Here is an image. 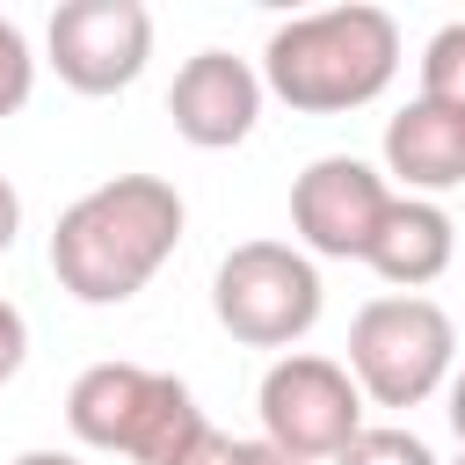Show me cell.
Listing matches in <instances>:
<instances>
[{
    "label": "cell",
    "mask_w": 465,
    "mask_h": 465,
    "mask_svg": "<svg viewBox=\"0 0 465 465\" xmlns=\"http://www.w3.org/2000/svg\"><path fill=\"white\" fill-rule=\"evenodd\" d=\"M153 58L145 0H65L51 15V65L73 94H124Z\"/></svg>",
    "instance_id": "obj_8"
},
{
    "label": "cell",
    "mask_w": 465,
    "mask_h": 465,
    "mask_svg": "<svg viewBox=\"0 0 465 465\" xmlns=\"http://www.w3.org/2000/svg\"><path fill=\"white\" fill-rule=\"evenodd\" d=\"M320 269L291 240H240L211 276V312L247 349H291L320 327Z\"/></svg>",
    "instance_id": "obj_5"
},
{
    "label": "cell",
    "mask_w": 465,
    "mask_h": 465,
    "mask_svg": "<svg viewBox=\"0 0 465 465\" xmlns=\"http://www.w3.org/2000/svg\"><path fill=\"white\" fill-rule=\"evenodd\" d=\"M36 87V58H29V36L0 15V116H15Z\"/></svg>",
    "instance_id": "obj_14"
},
{
    "label": "cell",
    "mask_w": 465,
    "mask_h": 465,
    "mask_svg": "<svg viewBox=\"0 0 465 465\" xmlns=\"http://www.w3.org/2000/svg\"><path fill=\"white\" fill-rule=\"evenodd\" d=\"M15 232H22V196H15V182L0 174V254L15 247Z\"/></svg>",
    "instance_id": "obj_17"
},
{
    "label": "cell",
    "mask_w": 465,
    "mask_h": 465,
    "mask_svg": "<svg viewBox=\"0 0 465 465\" xmlns=\"http://www.w3.org/2000/svg\"><path fill=\"white\" fill-rule=\"evenodd\" d=\"M385 211H392V189L356 153H320L291 182V232L320 262H363L378 225H385Z\"/></svg>",
    "instance_id": "obj_7"
},
{
    "label": "cell",
    "mask_w": 465,
    "mask_h": 465,
    "mask_svg": "<svg viewBox=\"0 0 465 465\" xmlns=\"http://www.w3.org/2000/svg\"><path fill=\"white\" fill-rule=\"evenodd\" d=\"M174 465H240V436H225V429H203Z\"/></svg>",
    "instance_id": "obj_16"
},
{
    "label": "cell",
    "mask_w": 465,
    "mask_h": 465,
    "mask_svg": "<svg viewBox=\"0 0 465 465\" xmlns=\"http://www.w3.org/2000/svg\"><path fill=\"white\" fill-rule=\"evenodd\" d=\"M450 429H458V443H465V371H450Z\"/></svg>",
    "instance_id": "obj_19"
},
{
    "label": "cell",
    "mask_w": 465,
    "mask_h": 465,
    "mask_svg": "<svg viewBox=\"0 0 465 465\" xmlns=\"http://www.w3.org/2000/svg\"><path fill=\"white\" fill-rule=\"evenodd\" d=\"M450 363H458V327L421 291L371 298L349 320V378L363 385L371 407H421L436 385H450Z\"/></svg>",
    "instance_id": "obj_4"
},
{
    "label": "cell",
    "mask_w": 465,
    "mask_h": 465,
    "mask_svg": "<svg viewBox=\"0 0 465 465\" xmlns=\"http://www.w3.org/2000/svg\"><path fill=\"white\" fill-rule=\"evenodd\" d=\"M65 429L94 450H116V458H138V465H174L211 421L174 371L87 363L65 392Z\"/></svg>",
    "instance_id": "obj_3"
},
{
    "label": "cell",
    "mask_w": 465,
    "mask_h": 465,
    "mask_svg": "<svg viewBox=\"0 0 465 465\" xmlns=\"http://www.w3.org/2000/svg\"><path fill=\"white\" fill-rule=\"evenodd\" d=\"M254 407H262V436L276 443V450H291V458H305V465H334L356 436H363V385L349 378V363H334V356H276L269 371H262V392H254Z\"/></svg>",
    "instance_id": "obj_6"
},
{
    "label": "cell",
    "mask_w": 465,
    "mask_h": 465,
    "mask_svg": "<svg viewBox=\"0 0 465 465\" xmlns=\"http://www.w3.org/2000/svg\"><path fill=\"white\" fill-rule=\"evenodd\" d=\"M458 465H465V450H458Z\"/></svg>",
    "instance_id": "obj_21"
},
{
    "label": "cell",
    "mask_w": 465,
    "mask_h": 465,
    "mask_svg": "<svg viewBox=\"0 0 465 465\" xmlns=\"http://www.w3.org/2000/svg\"><path fill=\"white\" fill-rule=\"evenodd\" d=\"M167 116L196 153H232L262 116V73L232 51H196L167 87Z\"/></svg>",
    "instance_id": "obj_9"
},
{
    "label": "cell",
    "mask_w": 465,
    "mask_h": 465,
    "mask_svg": "<svg viewBox=\"0 0 465 465\" xmlns=\"http://www.w3.org/2000/svg\"><path fill=\"white\" fill-rule=\"evenodd\" d=\"M421 102L465 116V22H443L421 44Z\"/></svg>",
    "instance_id": "obj_12"
},
{
    "label": "cell",
    "mask_w": 465,
    "mask_h": 465,
    "mask_svg": "<svg viewBox=\"0 0 465 465\" xmlns=\"http://www.w3.org/2000/svg\"><path fill=\"white\" fill-rule=\"evenodd\" d=\"M15 465H80V458H73V450H22Z\"/></svg>",
    "instance_id": "obj_20"
},
{
    "label": "cell",
    "mask_w": 465,
    "mask_h": 465,
    "mask_svg": "<svg viewBox=\"0 0 465 465\" xmlns=\"http://www.w3.org/2000/svg\"><path fill=\"white\" fill-rule=\"evenodd\" d=\"M240 465H305V458H291V450H276L269 436H254V443H240Z\"/></svg>",
    "instance_id": "obj_18"
},
{
    "label": "cell",
    "mask_w": 465,
    "mask_h": 465,
    "mask_svg": "<svg viewBox=\"0 0 465 465\" xmlns=\"http://www.w3.org/2000/svg\"><path fill=\"white\" fill-rule=\"evenodd\" d=\"M450 254H458L450 211L429 203V196H392V211H385V225H378V240H371L363 262H371L392 291H421V283H436V276L450 269Z\"/></svg>",
    "instance_id": "obj_11"
},
{
    "label": "cell",
    "mask_w": 465,
    "mask_h": 465,
    "mask_svg": "<svg viewBox=\"0 0 465 465\" xmlns=\"http://www.w3.org/2000/svg\"><path fill=\"white\" fill-rule=\"evenodd\" d=\"M182 225H189V203L167 174H109L58 211L51 276L80 305H124L182 247Z\"/></svg>",
    "instance_id": "obj_1"
},
{
    "label": "cell",
    "mask_w": 465,
    "mask_h": 465,
    "mask_svg": "<svg viewBox=\"0 0 465 465\" xmlns=\"http://www.w3.org/2000/svg\"><path fill=\"white\" fill-rule=\"evenodd\" d=\"M385 174L407 189V196H443L465 182V116L436 109V102H407L392 124H385Z\"/></svg>",
    "instance_id": "obj_10"
},
{
    "label": "cell",
    "mask_w": 465,
    "mask_h": 465,
    "mask_svg": "<svg viewBox=\"0 0 465 465\" xmlns=\"http://www.w3.org/2000/svg\"><path fill=\"white\" fill-rule=\"evenodd\" d=\"M392 73H400V22L385 7H363V0L291 15L262 44V87L305 116L363 109L392 87Z\"/></svg>",
    "instance_id": "obj_2"
},
{
    "label": "cell",
    "mask_w": 465,
    "mask_h": 465,
    "mask_svg": "<svg viewBox=\"0 0 465 465\" xmlns=\"http://www.w3.org/2000/svg\"><path fill=\"white\" fill-rule=\"evenodd\" d=\"M22 356H29V320H22V312L0 298V385L22 371Z\"/></svg>",
    "instance_id": "obj_15"
},
{
    "label": "cell",
    "mask_w": 465,
    "mask_h": 465,
    "mask_svg": "<svg viewBox=\"0 0 465 465\" xmlns=\"http://www.w3.org/2000/svg\"><path fill=\"white\" fill-rule=\"evenodd\" d=\"M334 465H436V450L414 429H363Z\"/></svg>",
    "instance_id": "obj_13"
}]
</instances>
